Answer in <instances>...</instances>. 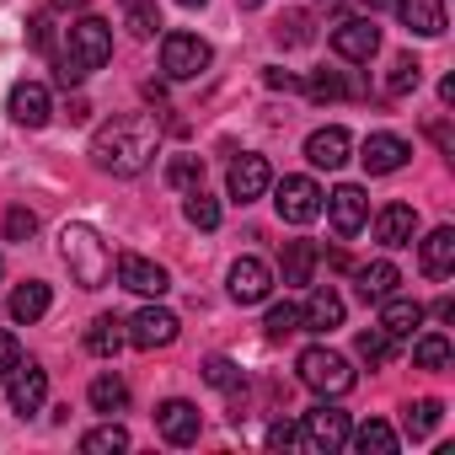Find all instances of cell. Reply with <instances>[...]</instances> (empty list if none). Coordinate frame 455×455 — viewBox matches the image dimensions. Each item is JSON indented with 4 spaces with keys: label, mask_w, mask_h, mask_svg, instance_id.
I'll use <instances>...</instances> for the list:
<instances>
[{
    "label": "cell",
    "mask_w": 455,
    "mask_h": 455,
    "mask_svg": "<svg viewBox=\"0 0 455 455\" xmlns=\"http://www.w3.org/2000/svg\"><path fill=\"white\" fill-rule=\"evenodd\" d=\"M242 6H258V0H242Z\"/></svg>",
    "instance_id": "f907efd6"
},
{
    "label": "cell",
    "mask_w": 455,
    "mask_h": 455,
    "mask_svg": "<svg viewBox=\"0 0 455 455\" xmlns=\"http://www.w3.org/2000/svg\"><path fill=\"white\" fill-rule=\"evenodd\" d=\"M6 108H12V118H17L22 129H44L49 113H54V108H49V86H38V81H17Z\"/></svg>",
    "instance_id": "ac0fdd59"
},
{
    "label": "cell",
    "mask_w": 455,
    "mask_h": 455,
    "mask_svg": "<svg viewBox=\"0 0 455 455\" xmlns=\"http://www.w3.org/2000/svg\"><path fill=\"white\" fill-rule=\"evenodd\" d=\"M86 0H54V12H81Z\"/></svg>",
    "instance_id": "7dc6e473"
},
{
    "label": "cell",
    "mask_w": 455,
    "mask_h": 455,
    "mask_svg": "<svg viewBox=\"0 0 455 455\" xmlns=\"http://www.w3.org/2000/svg\"><path fill=\"white\" fill-rule=\"evenodd\" d=\"M124 343H129V332H124V322H118V316H97V322L86 327V348H92L97 359H113Z\"/></svg>",
    "instance_id": "484cf974"
},
{
    "label": "cell",
    "mask_w": 455,
    "mask_h": 455,
    "mask_svg": "<svg viewBox=\"0 0 455 455\" xmlns=\"http://www.w3.org/2000/svg\"><path fill=\"white\" fill-rule=\"evenodd\" d=\"M108 60H113V28L102 17H81L76 28H65V49L54 54V76H60V86H81Z\"/></svg>",
    "instance_id": "7a4b0ae2"
},
{
    "label": "cell",
    "mask_w": 455,
    "mask_h": 455,
    "mask_svg": "<svg viewBox=\"0 0 455 455\" xmlns=\"http://www.w3.org/2000/svg\"><path fill=\"white\" fill-rule=\"evenodd\" d=\"M209 60H214V49L198 33H166L161 38V70H166V81H198L209 70Z\"/></svg>",
    "instance_id": "277c9868"
},
{
    "label": "cell",
    "mask_w": 455,
    "mask_h": 455,
    "mask_svg": "<svg viewBox=\"0 0 455 455\" xmlns=\"http://www.w3.org/2000/svg\"><path fill=\"white\" fill-rule=\"evenodd\" d=\"M268 182H274V172H268V161H263V156H236V161H231V177H225V188H231V198H236V204L263 198V193H268Z\"/></svg>",
    "instance_id": "9a60e30c"
},
{
    "label": "cell",
    "mask_w": 455,
    "mask_h": 455,
    "mask_svg": "<svg viewBox=\"0 0 455 455\" xmlns=\"http://www.w3.org/2000/svg\"><path fill=\"white\" fill-rule=\"evenodd\" d=\"M177 316L166 311V306H145V311H134L129 322H124V332H129V343L134 348H166V343H177Z\"/></svg>",
    "instance_id": "30bf717a"
},
{
    "label": "cell",
    "mask_w": 455,
    "mask_h": 455,
    "mask_svg": "<svg viewBox=\"0 0 455 455\" xmlns=\"http://www.w3.org/2000/svg\"><path fill=\"white\" fill-rule=\"evenodd\" d=\"M204 380H209L214 391H242V364L225 359V354H209V359H204Z\"/></svg>",
    "instance_id": "d6a6232c"
},
{
    "label": "cell",
    "mask_w": 455,
    "mask_h": 455,
    "mask_svg": "<svg viewBox=\"0 0 455 455\" xmlns=\"http://www.w3.org/2000/svg\"><path fill=\"white\" fill-rule=\"evenodd\" d=\"M407 140L402 134H370L364 140V150H359V161H364V172L370 177H391V172H402L407 166Z\"/></svg>",
    "instance_id": "2e32d148"
},
{
    "label": "cell",
    "mask_w": 455,
    "mask_h": 455,
    "mask_svg": "<svg viewBox=\"0 0 455 455\" xmlns=\"http://www.w3.org/2000/svg\"><path fill=\"white\" fill-rule=\"evenodd\" d=\"M81 450L86 455H118V450H129V428L124 423H102V428H92L81 439Z\"/></svg>",
    "instance_id": "1f68e13d"
},
{
    "label": "cell",
    "mask_w": 455,
    "mask_h": 455,
    "mask_svg": "<svg viewBox=\"0 0 455 455\" xmlns=\"http://www.w3.org/2000/svg\"><path fill=\"white\" fill-rule=\"evenodd\" d=\"M354 348H359V359H364V364H386V359L396 354V338H386L380 327H364V332L354 338Z\"/></svg>",
    "instance_id": "836d02e7"
},
{
    "label": "cell",
    "mask_w": 455,
    "mask_h": 455,
    "mask_svg": "<svg viewBox=\"0 0 455 455\" xmlns=\"http://www.w3.org/2000/svg\"><path fill=\"white\" fill-rule=\"evenodd\" d=\"M33 231H38V214H33V209H22V204L6 209V242H28Z\"/></svg>",
    "instance_id": "60d3db41"
},
{
    "label": "cell",
    "mask_w": 455,
    "mask_h": 455,
    "mask_svg": "<svg viewBox=\"0 0 455 455\" xmlns=\"http://www.w3.org/2000/svg\"><path fill=\"white\" fill-rule=\"evenodd\" d=\"M279 44H311V17H306V12L284 17V22H279Z\"/></svg>",
    "instance_id": "b9f144b4"
},
{
    "label": "cell",
    "mask_w": 455,
    "mask_h": 455,
    "mask_svg": "<svg viewBox=\"0 0 455 455\" xmlns=\"http://www.w3.org/2000/svg\"><path fill=\"white\" fill-rule=\"evenodd\" d=\"M332 49H338V60H348V65H370L375 49H380V28H375L370 17H348V22L332 28Z\"/></svg>",
    "instance_id": "9c48e42d"
},
{
    "label": "cell",
    "mask_w": 455,
    "mask_h": 455,
    "mask_svg": "<svg viewBox=\"0 0 455 455\" xmlns=\"http://www.w3.org/2000/svg\"><path fill=\"white\" fill-rule=\"evenodd\" d=\"M295 439H300V428H295V423H290V418H279V423H274V428H268V444H274V450H290V444H295Z\"/></svg>",
    "instance_id": "ee69618b"
},
{
    "label": "cell",
    "mask_w": 455,
    "mask_h": 455,
    "mask_svg": "<svg viewBox=\"0 0 455 455\" xmlns=\"http://www.w3.org/2000/svg\"><path fill=\"white\" fill-rule=\"evenodd\" d=\"M364 6H370V12H380V6H391V0H364Z\"/></svg>",
    "instance_id": "c3c4849f"
},
{
    "label": "cell",
    "mask_w": 455,
    "mask_h": 455,
    "mask_svg": "<svg viewBox=\"0 0 455 455\" xmlns=\"http://www.w3.org/2000/svg\"><path fill=\"white\" fill-rule=\"evenodd\" d=\"M322 198H327V220H332V231H338V236H359V231H364V220H370V198H364V188L343 182V188H332V193H322Z\"/></svg>",
    "instance_id": "ba28073f"
},
{
    "label": "cell",
    "mask_w": 455,
    "mask_h": 455,
    "mask_svg": "<svg viewBox=\"0 0 455 455\" xmlns=\"http://www.w3.org/2000/svg\"><path fill=\"white\" fill-rule=\"evenodd\" d=\"M348 439H354V450H359V455H396V428H391V423H380V418H370L359 434L348 428Z\"/></svg>",
    "instance_id": "83f0119b"
},
{
    "label": "cell",
    "mask_w": 455,
    "mask_h": 455,
    "mask_svg": "<svg viewBox=\"0 0 455 455\" xmlns=\"http://www.w3.org/2000/svg\"><path fill=\"white\" fill-rule=\"evenodd\" d=\"M6 396H12V412H22V418L38 412V407L49 402V370L33 364V359H28V364L17 359V370L6 375Z\"/></svg>",
    "instance_id": "8fae6325"
},
{
    "label": "cell",
    "mask_w": 455,
    "mask_h": 455,
    "mask_svg": "<svg viewBox=\"0 0 455 455\" xmlns=\"http://www.w3.org/2000/svg\"><path fill=\"white\" fill-rule=\"evenodd\" d=\"M156 145H161L156 124H150L145 113H134V118H113V124L97 129L92 161H97L102 172H113V177H140V172L156 161Z\"/></svg>",
    "instance_id": "6da1fadb"
},
{
    "label": "cell",
    "mask_w": 455,
    "mask_h": 455,
    "mask_svg": "<svg viewBox=\"0 0 455 455\" xmlns=\"http://www.w3.org/2000/svg\"><path fill=\"white\" fill-rule=\"evenodd\" d=\"M316 263H322L316 242H290V247H284V284H311Z\"/></svg>",
    "instance_id": "4316f807"
},
{
    "label": "cell",
    "mask_w": 455,
    "mask_h": 455,
    "mask_svg": "<svg viewBox=\"0 0 455 455\" xmlns=\"http://www.w3.org/2000/svg\"><path fill=\"white\" fill-rule=\"evenodd\" d=\"M17 359H22V348H17V338H12V332H0V386H6V375L17 370Z\"/></svg>",
    "instance_id": "7bdbcfd3"
},
{
    "label": "cell",
    "mask_w": 455,
    "mask_h": 455,
    "mask_svg": "<svg viewBox=\"0 0 455 455\" xmlns=\"http://www.w3.org/2000/svg\"><path fill=\"white\" fill-rule=\"evenodd\" d=\"M439 418H444V402H434V396H418V402H407V412H402V423H407L412 439H428V434L439 428Z\"/></svg>",
    "instance_id": "f1b7e54d"
},
{
    "label": "cell",
    "mask_w": 455,
    "mask_h": 455,
    "mask_svg": "<svg viewBox=\"0 0 455 455\" xmlns=\"http://www.w3.org/2000/svg\"><path fill=\"white\" fill-rule=\"evenodd\" d=\"M300 380H306L316 396H343V391H354V370H348V359L332 354V348H306V354H300Z\"/></svg>",
    "instance_id": "5b68a950"
},
{
    "label": "cell",
    "mask_w": 455,
    "mask_h": 455,
    "mask_svg": "<svg viewBox=\"0 0 455 455\" xmlns=\"http://www.w3.org/2000/svg\"><path fill=\"white\" fill-rule=\"evenodd\" d=\"M182 214H188V225H198V231H214V225H220V204L209 198V193H188V204H182Z\"/></svg>",
    "instance_id": "8d00e7d4"
},
{
    "label": "cell",
    "mask_w": 455,
    "mask_h": 455,
    "mask_svg": "<svg viewBox=\"0 0 455 455\" xmlns=\"http://www.w3.org/2000/svg\"><path fill=\"white\" fill-rule=\"evenodd\" d=\"M129 33H134V38H156V33H161L156 0H129Z\"/></svg>",
    "instance_id": "74e56055"
},
{
    "label": "cell",
    "mask_w": 455,
    "mask_h": 455,
    "mask_svg": "<svg viewBox=\"0 0 455 455\" xmlns=\"http://www.w3.org/2000/svg\"><path fill=\"white\" fill-rule=\"evenodd\" d=\"M118 284L124 290H134V295H145V300H161L166 290H172V279H166V268L161 263H150V258H118Z\"/></svg>",
    "instance_id": "4fadbf2b"
},
{
    "label": "cell",
    "mask_w": 455,
    "mask_h": 455,
    "mask_svg": "<svg viewBox=\"0 0 455 455\" xmlns=\"http://www.w3.org/2000/svg\"><path fill=\"white\" fill-rule=\"evenodd\" d=\"M263 81H268V86H274V92H295V86H300V81H295V76H290V70H268V76H263Z\"/></svg>",
    "instance_id": "bcb514c9"
},
{
    "label": "cell",
    "mask_w": 455,
    "mask_h": 455,
    "mask_svg": "<svg viewBox=\"0 0 455 455\" xmlns=\"http://www.w3.org/2000/svg\"><path fill=\"white\" fill-rule=\"evenodd\" d=\"M65 118H70V124H86V118H92V102H86V97H70V102H65Z\"/></svg>",
    "instance_id": "f6af8a7d"
},
{
    "label": "cell",
    "mask_w": 455,
    "mask_h": 455,
    "mask_svg": "<svg viewBox=\"0 0 455 455\" xmlns=\"http://www.w3.org/2000/svg\"><path fill=\"white\" fill-rule=\"evenodd\" d=\"M177 6H209V0H177Z\"/></svg>",
    "instance_id": "681fc988"
},
{
    "label": "cell",
    "mask_w": 455,
    "mask_h": 455,
    "mask_svg": "<svg viewBox=\"0 0 455 455\" xmlns=\"http://www.w3.org/2000/svg\"><path fill=\"white\" fill-rule=\"evenodd\" d=\"M396 12H402V22H407V33H418V38H444V0H396Z\"/></svg>",
    "instance_id": "44dd1931"
},
{
    "label": "cell",
    "mask_w": 455,
    "mask_h": 455,
    "mask_svg": "<svg viewBox=\"0 0 455 455\" xmlns=\"http://www.w3.org/2000/svg\"><path fill=\"white\" fill-rule=\"evenodd\" d=\"M156 428H161V439L166 444H198V407L193 402H182V396H172V402H161L156 407Z\"/></svg>",
    "instance_id": "5bb4252c"
},
{
    "label": "cell",
    "mask_w": 455,
    "mask_h": 455,
    "mask_svg": "<svg viewBox=\"0 0 455 455\" xmlns=\"http://www.w3.org/2000/svg\"><path fill=\"white\" fill-rule=\"evenodd\" d=\"M300 327H306V332H332V327H343V295H338V290H311V300L300 306Z\"/></svg>",
    "instance_id": "603a6c76"
},
{
    "label": "cell",
    "mask_w": 455,
    "mask_h": 455,
    "mask_svg": "<svg viewBox=\"0 0 455 455\" xmlns=\"http://www.w3.org/2000/svg\"><path fill=\"white\" fill-rule=\"evenodd\" d=\"M263 327H268V338H290V332H300V306H290V300H279V306H268V316H263Z\"/></svg>",
    "instance_id": "f35d334b"
},
{
    "label": "cell",
    "mask_w": 455,
    "mask_h": 455,
    "mask_svg": "<svg viewBox=\"0 0 455 455\" xmlns=\"http://www.w3.org/2000/svg\"><path fill=\"white\" fill-rule=\"evenodd\" d=\"M300 86H306V97H311V102H338V97L348 92L338 70H311V76H306Z\"/></svg>",
    "instance_id": "d590c367"
},
{
    "label": "cell",
    "mask_w": 455,
    "mask_h": 455,
    "mask_svg": "<svg viewBox=\"0 0 455 455\" xmlns=\"http://www.w3.org/2000/svg\"><path fill=\"white\" fill-rule=\"evenodd\" d=\"M300 439H306V450H316V455H332V450H343L348 444V412L343 407H311L306 412V423H300Z\"/></svg>",
    "instance_id": "8992f818"
},
{
    "label": "cell",
    "mask_w": 455,
    "mask_h": 455,
    "mask_svg": "<svg viewBox=\"0 0 455 455\" xmlns=\"http://www.w3.org/2000/svg\"><path fill=\"white\" fill-rule=\"evenodd\" d=\"M354 284H359V300H370V306H380L386 295H396V284H402V274H396V263H386V258H375V263H359V268H354Z\"/></svg>",
    "instance_id": "ffe728a7"
},
{
    "label": "cell",
    "mask_w": 455,
    "mask_h": 455,
    "mask_svg": "<svg viewBox=\"0 0 455 455\" xmlns=\"http://www.w3.org/2000/svg\"><path fill=\"white\" fill-rule=\"evenodd\" d=\"M0 274H6V263H0Z\"/></svg>",
    "instance_id": "816d5d0a"
},
{
    "label": "cell",
    "mask_w": 455,
    "mask_h": 455,
    "mask_svg": "<svg viewBox=\"0 0 455 455\" xmlns=\"http://www.w3.org/2000/svg\"><path fill=\"white\" fill-rule=\"evenodd\" d=\"M418 263H423L428 279H444L455 268V231H450V225H439V231H428L418 242Z\"/></svg>",
    "instance_id": "7402d4cb"
},
{
    "label": "cell",
    "mask_w": 455,
    "mask_h": 455,
    "mask_svg": "<svg viewBox=\"0 0 455 455\" xmlns=\"http://www.w3.org/2000/svg\"><path fill=\"white\" fill-rule=\"evenodd\" d=\"M412 364H418V370H444V364H450V338H444V332H428V338H418V348H412Z\"/></svg>",
    "instance_id": "e575fe53"
},
{
    "label": "cell",
    "mask_w": 455,
    "mask_h": 455,
    "mask_svg": "<svg viewBox=\"0 0 455 455\" xmlns=\"http://www.w3.org/2000/svg\"><path fill=\"white\" fill-rule=\"evenodd\" d=\"M268 290H274V268L263 258H236L231 263V300L236 306H258V300H268Z\"/></svg>",
    "instance_id": "7c38bea8"
},
{
    "label": "cell",
    "mask_w": 455,
    "mask_h": 455,
    "mask_svg": "<svg viewBox=\"0 0 455 455\" xmlns=\"http://www.w3.org/2000/svg\"><path fill=\"white\" fill-rule=\"evenodd\" d=\"M348 150H354V140H348L343 124H327V129H316V134L306 140V161H311V166H327V172H338V166L348 161Z\"/></svg>",
    "instance_id": "d6986e66"
},
{
    "label": "cell",
    "mask_w": 455,
    "mask_h": 455,
    "mask_svg": "<svg viewBox=\"0 0 455 455\" xmlns=\"http://www.w3.org/2000/svg\"><path fill=\"white\" fill-rule=\"evenodd\" d=\"M412 236H418V209L412 204H386L380 214H375V242L380 247H412Z\"/></svg>",
    "instance_id": "e0dca14e"
},
{
    "label": "cell",
    "mask_w": 455,
    "mask_h": 455,
    "mask_svg": "<svg viewBox=\"0 0 455 455\" xmlns=\"http://www.w3.org/2000/svg\"><path fill=\"white\" fill-rule=\"evenodd\" d=\"M418 327H423V306L418 300H402V295L380 300V332L386 338H412Z\"/></svg>",
    "instance_id": "cb8c5ba5"
},
{
    "label": "cell",
    "mask_w": 455,
    "mask_h": 455,
    "mask_svg": "<svg viewBox=\"0 0 455 455\" xmlns=\"http://www.w3.org/2000/svg\"><path fill=\"white\" fill-rule=\"evenodd\" d=\"M44 311H49V284L28 279V284H17V290H12V322L33 327V322H38Z\"/></svg>",
    "instance_id": "d4e9b609"
},
{
    "label": "cell",
    "mask_w": 455,
    "mask_h": 455,
    "mask_svg": "<svg viewBox=\"0 0 455 455\" xmlns=\"http://www.w3.org/2000/svg\"><path fill=\"white\" fill-rule=\"evenodd\" d=\"M418 81H423V65L412 54H396L391 70H386V92L391 97H407V92H418Z\"/></svg>",
    "instance_id": "f546056e"
},
{
    "label": "cell",
    "mask_w": 455,
    "mask_h": 455,
    "mask_svg": "<svg viewBox=\"0 0 455 455\" xmlns=\"http://www.w3.org/2000/svg\"><path fill=\"white\" fill-rule=\"evenodd\" d=\"M92 407H97V412H124V407H129V386H124L118 375H97V380H92Z\"/></svg>",
    "instance_id": "4dcf8cb0"
},
{
    "label": "cell",
    "mask_w": 455,
    "mask_h": 455,
    "mask_svg": "<svg viewBox=\"0 0 455 455\" xmlns=\"http://www.w3.org/2000/svg\"><path fill=\"white\" fill-rule=\"evenodd\" d=\"M198 177H204V161H198V156H177V161L166 166V182H172V188H198Z\"/></svg>",
    "instance_id": "ab89813d"
},
{
    "label": "cell",
    "mask_w": 455,
    "mask_h": 455,
    "mask_svg": "<svg viewBox=\"0 0 455 455\" xmlns=\"http://www.w3.org/2000/svg\"><path fill=\"white\" fill-rule=\"evenodd\" d=\"M60 258H65V268H70V279L81 290H102L113 279V252L92 225H65L60 231Z\"/></svg>",
    "instance_id": "3957f363"
},
{
    "label": "cell",
    "mask_w": 455,
    "mask_h": 455,
    "mask_svg": "<svg viewBox=\"0 0 455 455\" xmlns=\"http://www.w3.org/2000/svg\"><path fill=\"white\" fill-rule=\"evenodd\" d=\"M274 209H279V220H290V225H311V220L322 214V188H316L311 177H284V182L274 188Z\"/></svg>",
    "instance_id": "52a82bcc"
}]
</instances>
